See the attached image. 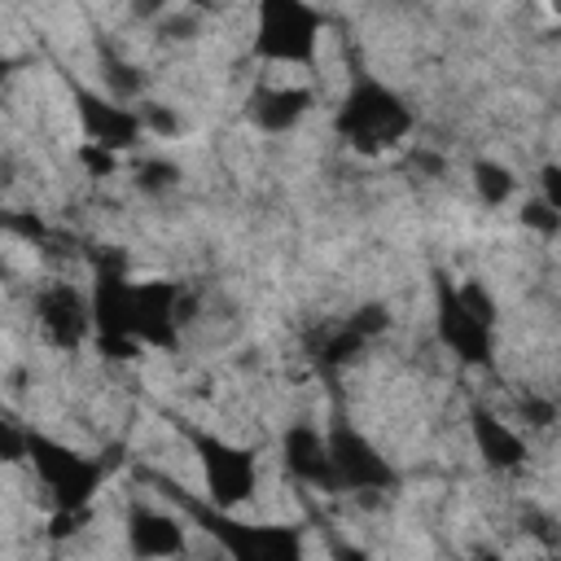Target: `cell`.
<instances>
[{"label":"cell","instance_id":"cell-1","mask_svg":"<svg viewBox=\"0 0 561 561\" xmlns=\"http://www.w3.org/2000/svg\"><path fill=\"white\" fill-rule=\"evenodd\" d=\"M337 131L351 149L359 153H381L390 145H399L408 131H412V110L386 88V83H373V79H359L342 110H337Z\"/></svg>","mask_w":561,"mask_h":561},{"label":"cell","instance_id":"cell-4","mask_svg":"<svg viewBox=\"0 0 561 561\" xmlns=\"http://www.w3.org/2000/svg\"><path fill=\"white\" fill-rule=\"evenodd\" d=\"M127 548L136 561H180L188 552V535L175 513L131 508L127 513Z\"/></svg>","mask_w":561,"mask_h":561},{"label":"cell","instance_id":"cell-3","mask_svg":"<svg viewBox=\"0 0 561 561\" xmlns=\"http://www.w3.org/2000/svg\"><path fill=\"white\" fill-rule=\"evenodd\" d=\"M31 311H35V329H39V337H44V342H53L57 351L79 346V342L88 337L92 316H96V311H92V302H88L79 289H70L66 280L44 285V289L35 294Z\"/></svg>","mask_w":561,"mask_h":561},{"label":"cell","instance_id":"cell-2","mask_svg":"<svg viewBox=\"0 0 561 561\" xmlns=\"http://www.w3.org/2000/svg\"><path fill=\"white\" fill-rule=\"evenodd\" d=\"M197 460H202V473H206V486L215 495L219 508H237L254 495L259 486V465H254V451H245L241 443L232 438H197Z\"/></svg>","mask_w":561,"mask_h":561},{"label":"cell","instance_id":"cell-5","mask_svg":"<svg viewBox=\"0 0 561 561\" xmlns=\"http://www.w3.org/2000/svg\"><path fill=\"white\" fill-rule=\"evenodd\" d=\"M473 438H478V447L486 451V460L500 465V469L526 460L522 438H517L513 430H504V421H495V416H486V412H473Z\"/></svg>","mask_w":561,"mask_h":561},{"label":"cell","instance_id":"cell-7","mask_svg":"<svg viewBox=\"0 0 561 561\" xmlns=\"http://www.w3.org/2000/svg\"><path fill=\"white\" fill-rule=\"evenodd\" d=\"M552 215H561V167H548L543 171V197H539Z\"/></svg>","mask_w":561,"mask_h":561},{"label":"cell","instance_id":"cell-6","mask_svg":"<svg viewBox=\"0 0 561 561\" xmlns=\"http://www.w3.org/2000/svg\"><path fill=\"white\" fill-rule=\"evenodd\" d=\"M473 188H478V197L486 202V206H500V202H508L513 197V188H517V180H513V171L504 167V162H478L473 167Z\"/></svg>","mask_w":561,"mask_h":561}]
</instances>
